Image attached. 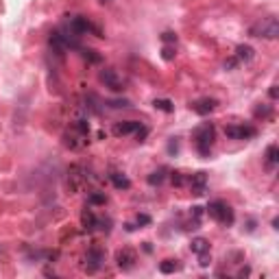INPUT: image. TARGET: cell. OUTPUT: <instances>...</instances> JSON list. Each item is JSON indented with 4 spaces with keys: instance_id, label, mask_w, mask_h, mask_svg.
<instances>
[{
    "instance_id": "cell-27",
    "label": "cell",
    "mask_w": 279,
    "mask_h": 279,
    "mask_svg": "<svg viewBox=\"0 0 279 279\" xmlns=\"http://www.w3.org/2000/svg\"><path fill=\"white\" fill-rule=\"evenodd\" d=\"M172 183H175V185H183V175H181V172H172Z\"/></svg>"
},
{
    "instance_id": "cell-2",
    "label": "cell",
    "mask_w": 279,
    "mask_h": 279,
    "mask_svg": "<svg viewBox=\"0 0 279 279\" xmlns=\"http://www.w3.org/2000/svg\"><path fill=\"white\" fill-rule=\"evenodd\" d=\"M192 137H194L196 151L201 153L203 157H207L212 151V144H214V127H212V124H203V127L194 129V135Z\"/></svg>"
},
{
    "instance_id": "cell-26",
    "label": "cell",
    "mask_w": 279,
    "mask_h": 279,
    "mask_svg": "<svg viewBox=\"0 0 279 279\" xmlns=\"http://www.w3.org/2000/svg\"><path fill=\"white\" fill-rule=\"evenodd\" d=\"M94 52H96V50H90V48H88V50H83V57H85V59L90 57V61L98 63V61H101V57H98V55H94Z\"/></svg>"
},
{
    "instance_id": "cell-13",
    "label": "cell",
    "mask_w": 279,
    "mask_h": 279,
    "mask_svg": "<svg viewBox=\"0 0 279 279\" xmlns=\"http://www.w3.org/2000/svg\"><path fill=\"white\" fill-rule=\"evenodd\" d=\"M81 223H83V227L88 229V231H94L98 229V216H94L92 212H83V216H81Z\"/></svg>"
},
{
    "instance_id": "cell-8",
    "label": "cell",
    "mask_w": 279,
    "mask_h": 279,
    "mask_svg": "<svg viewBox=\"0 0 279 279\" xmlns=\"http://www.w3.org/2000/svg\"><path fill=\"white\" fill-rule=\"evenodd\" d=\"M116 262H118V266H120L122 270H131L135 266V262H137V255H135L133 249H122V251H118Z\"/></svg>"
},
{
    "instance_id": "cell-15",
    "label": "cell",
    "mask_w": 279,
    "mask_h": 279,
    "mask_svg": "<svg viewBox=\"0 0 279 279\" xmlns=\"http://www.w3.org/2000/svg\"><path fill=\"white\" fill-rule=\"evenodd\" d=\"M111 181H114V185L118 190H129L131 188V181L124 175H120V172H111Z\"/></svg>"
},
{
    "instance_id": "cell-18",
    "label": "cell",
    "mask_w": 279,
    "mask_h": 279,
    "mask_svg": "<svg viewBox=\"0 0 279 279\" xmlns=\"http://www.w3.org/2000/svg\"><path fill=\"white\" fill-rule=\"evenodd\" d=\"M149 223H151V216H146V214H137V216H135V223H129V225H127V229H129V231H133V229L142 227V225H149Z\"/></svg>"
},
{
    "instance_id": "cell-10",
    "label": "cell",
    "mask_w": 279,
    "mask_h": 279,
    "mask_svg": "<svg viewBox=\"0 0 279 279\" xmlns=\"http://www.w3.org/2000/svg\"><path fill=\"white\" fill-rule=\"evenodd\" d=\"M142 127V122H135V120H127V122H118L114 127V133L116 135H131Z\"/></svg>"
},
{
    "instance_id": "cell-7",
    "label": "cell",
    "mask_w": 279,
    "mask_h": 279,
    "mask_svg": "<svg viewBox=\"0 0 279 279\" xmlns=\"http://www.w3.org/2000/svg\"><path fill=\"white\" fill-rule=\"evenodd\" d=\"M216 105H218L216 98L205 96V98H198V101H192V103H190V109L194 111V114H198V116H207L210 111L216 109Z\"/></svg>"
},
{
    "instance_id": "cell-21",
    "label": "cell",
    "mask_w": 279,
    "mask_h": 279,
    "mask_svg": "<svg viewBox=\"0 0 279 279\" xmlns=\"http://www.w3.org/2000/svg\"><path fill=\"white\" fill-rule=\"evenodd\" d=\"M175 55H177V48H175V44H172V46H168V44H166L164 48H162V57L166 59V61H170V59H175Z\"/></svg>"
},
{
    "instance_id": "cell-9",
    "label": "cell",
    "mask_w": 279,
    "mask_h": 279,
    "mask_svg": "<svg viewBox=\"0 0 279 279\" xmlns=\"http://www.w3.org/2000/svg\"><path fill=\"white\" fill-rule=\"evenodd\" d=\"M188 183H190L192 194L201 196V194H205V188H207V175H205V172H194V175L188 179Z\"/></svg>"
},
{
    "instance_id": "cell-24",
    "label": "cell",
    "mask_w": 279,
    "mask_h": 279,
    "mask_svg": "<svg viewBox=\"0 0 279 279\" xmlns=\"http://www.w3.org/2000/svg\"><path fill=\"white\" fill-rule=\"evenodd\" d=\"M107 107H111V109H120V107H129V101H107Z\"/></svg>"
},
{
    "instance_id": "cell-1",
    "label": "cell",
    "mask_w": 279,
    "mask_h": 279,
    "mask_svg": "<svg viewBox=\"0 0 279 279\" xmlns=\"http://www.w3.org/2000/svg\"><path fill=\"white\" fill-rule=\"evenodd\" d=\"M251 35L253 37H264V39H275L279 35V22L275 16H266L262 18L260 22H255L251 26Z\"/></svg>"
},
{
    "instance_id": "cell-16",
    "label": "cell",
    "mask_w": 279,
    "mask_h": 279,
    "mask_svg": "<svg viewBox=\"0 0 279 279\" xmlns=\"http://www.w3.org/2000/svg\"><path fill=\"white\" fill-rule=\"evenodd\" d=\"M181 268V264H179V260H164L162 264H159V270H162L164 275H170L175 273V270Z\"/></svg>"
},
{
    "instance_id": "cell-3",
    "label": "cell",
    "mask_w": 279,
    "mask_h": 279,
    "mask_svg": "<svg viewBox=\"0 0 279 279\" xmlns=\"http://www.w3.org/2000/svg\"><path fill=\"white\" fill-rule=\"evenodd\" d=\"M207 214H210V218H214V221L221 225H227V227L234 225V210L225 201H212L207 205Z\"/></svg>"
},
{
    "instance_id": "cell-28",
    "label": "cell",
    "mask_w": 279,
    "mask_h": 279,
    "mask_svg": "<svg viewBox=\"0 0 279 279\" xmlns=\"http://www.w3.org/2000/svg\"><path fill=\"white\" fill-rule=\"evenodd\" d=\"M268 94H270V98H277V88H275V85H273V88H270V92H268Z\"/></svg>"
},
{
    "instance_id": "cell-11",
    "label": "cell",
    "mask_w": 279,
    "mask_h": 279,
    "mask_svg": "<svg viewBox=\"0 0 279 279\" xmlns=\"http://www.w3.org/2000/svg\"><path fill=\"white\" fill-rule=\"evenodd\" d=\"M266 159H264V164H266V168L268 170H275L277 168V164H279V151H277V146L275 144H270L268 149H266V155H264Z\"/></svg>"
},
{
    "instance_id": "cell-5",
    "label": "cell",
    "mask_w": 279,
    "mask_h": 279,
    "mask_svg": "<svg viewBox=\"0 0 279 279\" xmlns=\"http://www.w3.org/2000/svg\"><path fill=\"white\" fill-rule=\"evenodd\" d=\"M103 264H105V251L98 247H92L88 251V255H85V270L88 273H96V270H101Z\"/></svg>"
},
{
    "instance_id": "cell-20",
    "label": "cell",
    "mask_w": 279,
    "mask_h": 279,
    "mask_svg": "<svg viewBox=\"0 0 279 279\" xmlns=\"http://www.w3.org/2000/svg\"><path fill=\"white\" fill-rule=\"evenodd\" d=\"M153 105H155V107H157V109H162V111H166V114H170V111H172V109H175V107H172V103L168 101V98H157V101H153Z\"/></svg>"
},
{
    "instance_id": "cell-19",
    "label": "cell",
    "mask_w": 279,
    "mask_h": 279,
    "mask_svg": "<svg viewBox=\"0 0 279 279\" xmlns=\"http://www.w3.org/2000/svg\"><path fill=\"white\" fill-rule=\"evenodd\" d=\"M253 116H255V118H262V120H266V118L273 116V109H270L268 105H260V107L253 109Z\"/></svg>"
},
{
    "instance_id": "cell-4",
    "label": "cell",
    "mask_w": 279,
    "mask_h": 279,
    "mask_svg": "<svg viewBox=\"0 0 279 279\" xmlns=\"http://www.w3.org/2000/svg\"><path fill=\"white\" fill-rule=\"evenodd\" d=\"M98 79H101V83L105 85V88H109L111 92H122L124 90V81L120 79V75L111 68H103Z\"/></svg>"
},
{
    "instance_id": "cell-6",
    "label": "cell",
    "mask_w": 279,
    "mask_h": 279,
    "mask_svg": "<svg viewBox=\"0 0 279 279\" xmlns=\"http://www.w3.org/2000/svg\"><path fill=\"white\" fill-rule=\"evenodd\" d=\"M255 127H244V124H234V127H227L225 129V135L229 140H251L255 137Z\"/></svg>"
},
{
    "instance_id": "cell-25",
    "label": "cell",
    "mask_w": 279,
    "mask_h": 279,
    "mask_svg": "<svg viewBox=\"0 0 279 279\" xmlns=\"http://www.w3.org/2000/svg\"><path fill=\"white\" fill-rule=\"evenodd\" d=\"M210 251H205V253H201V255H198V264H201V266L205 268V266H210Z\"/></svg>"
},
{
    "instance_id": "cell-14",
    "label": "cell",
    "mask_w": 279,
    "mask_h": 279,
    "mask_svg": "<svg viewBox=\"0 0 279 279\" xmlns=\"http://www.w3.org/2000/svg\"><path fill=\"white\" fill-rule=\"evenodd\" d=\"M190 249H192V253L201 255V253H205V251H210V242L205 240V238H194L192 244H190Z\"/></svg>"
},
{
    "instance_id": "cell-17",
    "label": "cell",
    "mask_w": 279,
    "mask_h": 279,
    "mask_svg": "<svg viewBox=\"0 0 279 279\" xmlns=\"http://www.w3.org/2000/svg\"><path fill=\"white\" fill-rule=\"evenodd\" d=\"M166 168H159V170H155V172H151L149 175V183L151 185H159V183H164V179H166Z\"/></svg>"
},
{
    "instance_id": "cell-22",
    "label": "cell",
    "mask_w": 279,
    "mask_h": 279,
    "mask_svg": "<svg viewBox=\"0 0 279 279\" xmlns=\"http://www.w3.org/2000/svg\"><path fill=\"white\" fill-rule=\"evenodd\" d=\"M88 203L90 205H105V203H107V196H105V194H90Z\"/></svg>"
},
{
    "instance_id": "cell-29",
    "label": "cell",
    "mask_w": 279,
    "mask_h": 279,
    "mask_svg": "<svg viewBox=\"0 0 279 279\" xmlns=\"http://www.w3.org/2000/svg\"><path fill=\"white\" fill-rule=\"evenodd\" d=\"M101 3H103V5H105V3H111V0H101Z\"/></svg>"
},
{
    "instance_id": "cell-12",
    "label": "cell",
    "mask_w": 279,
    "mask_h": 279,
    "mask_svg": "<svg viewBox=\"0 0 279 279\" xmlns=\"http://www.w3.org/2000/svg\"><path fill=\"white\" fill-rule=\"evenodd\" d=\"M253 55H255V50L251 48V46H247V44H242V46H238V48H236V61L238 63L251 61V59H253Z\"/></svg>"
},
{
    "instance_id": "cell-23",
    "label": "cell",
    "mask_w": 279,
    "mask_h": 279,
    "mask_svg": "<svg viewBox=\"0 0 279 279\" xmlns=\"http://www.w3.org/2000/svg\"><path fill=\"white\" fill-rule=\"evenodd\" d=\"M162 42L164 44H177V35H175V33H170V31H166L162 35Z\"/></svg>"
}]
</instances>
